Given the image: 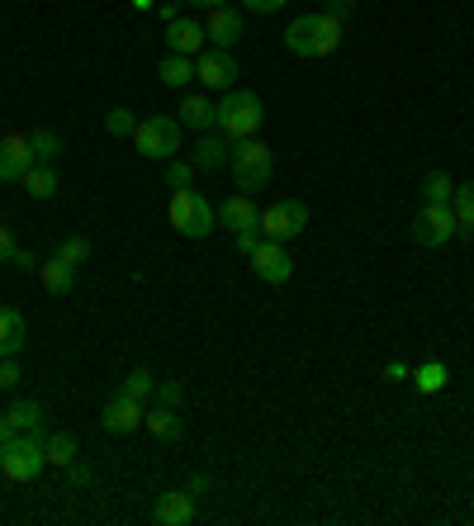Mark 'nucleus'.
I'll list each match as a JSON object with an SVG mask.
<instances>
[{
    "mask_svg": "<svg viewBox=\"0 0 474 526\" xmlns=\"http://www.w3.org/2000/svg\"><path fill=\"white\" fill-rule=\"evenodd\" d=\"M5 418L15 422V432H38V436H48V413H43V403H34V399H15Z\"/></svg>",
    "mask_w": 474,
    "mask_h": 526,
    "instance_id": "aec40b11",
    "label": "nucleus"
},
{
    "mask_svg": "<svg viewBox=\"0 0 474 526\" xmlns=\"http://www.w3.org/2000/svg\"><path fill=\"white\" fill-rule=\"evenodd\" d=\"M228 171H233V181L242 195H256V190H266L275 176V152L266 143H256V138H242V143H233Z\"/></svg>",
    "mask_w": 474,
    "mask_h": 526,
    "instance_id": "20e7f679",
    "label": "nucleus"
},
{
    "mask_svg": "<svg viewBox=\"0 0 474 526\" xmlns=\"http://www.w3.org/2000/svg\"><path fill=\"white\" fill-rule=\"evenodd\" d=\"M19 384V365L15 356H0V389H15Z\"/></svg>",
    "mask_w": 474,
    "mask_h": 526,
    "instance_id": "4c0bfd02",
    "label": "nucleus"
},
{
    "mask_svg": "<svg viewBox=\"0 0 474 526\" xmlns=\"http://www.w3.org/2000/svg\"><path fill=\"white\" fill-rule=\"evenodd\" d=\"M185 489L195 493V498H200V493H209V474H195V479H190V484H185Z\"/></svg>",
    "mask_w": 474,
    "mask_h": 526,
    "instance_id": "c03bdc74",
    "label": "nucleus"
},
{
    "mask_svg": "<svg viewBox=\"0 0 474 526\" xmlns=\"http://www.w3.org/2000/svg\"><path fill=\"white\" fill-rule=\"evenodd\" d=\"M119 394L133 399V403H147L152 394H157V375H152V370H128L124 384H119Z\"/></svg>",
    "mask_w": 474,
    "mask_h": 526,
    "instance_id": "393cba45",
    "label": "nucleus"
},
{
    "mask_svg": "<svg viewBox=\"0 0 474 526\" xmlns=\"http://www.w3.org/2000/svg\"><path fill=\"white\" fill-rule=\"evenodd\" d=\"M233 157V138H223V133H200V143L190 152V166L195 171H223Z\"/></svg>",
    "mask_w": 474,
    "mask_h": 526,
    "instance_id": "dca6fc26",
    "label": "nucleus"
},
{
    "mask_svg": "<svg viewBox=\"0 0 474 526\" xmlns=\"http://www.w3.org/2000/svg\"><path fill=\"white\" fill-rule=\"evenodd\" d=\"M24 190H29V200H53L57 195V171L53 166H43V162H34L29 171H24Z\"/></svg>",
    "mask_w": 474,
    "mask_h": 526,
    "instance_id": "5701e85b",
    "label": "nucleus"
},
{
    "mask_svg": "<svg viewBox=\"0 0 474 526\" xmlns=\"http://www.w3.org/2000/svg\"><path fill=\"white\" fill-rule=\"evenodd\" d=\"M76 455H81V451H76V436L72 432H48V465H62V470H67Z\"/></svg>",
    "mask_w": 474,
    "mask_h": 526,
    "instance_id": "7c9ffc66",
    "label": "nucleus"
},
{
    "mask_svg": "<svg viewBox=\"0 0 474 526\" xmlns=\"http://www.w3.org/2000/svg\"><path fill=\"white\" fill-rule=\"evenodd\" d=\"M384 380H408V365H403V361H389V365H384Z\"/></svg>",
    "mask_w": 474,
    "mask_h": 526,
    "instance_id": "37998d69",
    "label": "nucleus"
},
{
    "mask_svg": "<svg viewBox=\"0 0 474 526\" xmlns=\"http://www.w3.org/2000/svg\"><path fill=\"white\" fill-rule=\"evenodd\" d=\"M204 34H209V48H228L233 53L242 43V15L228 10V5H214V10H204Z\"/></svg>",
    "mask_w": 474,
    "mask_h": 526,
    "instance_id": "ddd939ff",
    "label": "nucleus"
},
{
    "mask_svg": "<svg viewBox=\"0 0 474 526\" xmlns=\"http://www.w3.org/2000/svg\"><path fill=\"white\" fill-rule=\"evenodd\" d=\"M214 5H228V0H200V10H214Z\"/></svg>",
    "mask_w": 474,
    "mask_h": 526,
    "instance_id": "a18cd8bd",
    "label": "nucleus"
},
{
    "mask_svg": "<svg viewBox=\"0 0 474 526\" xmlns=\"http://www.w3.org/2000/svg\"><path fill=\"white\" fill-rule=\"evenodd\" d=\"M261 114H266V109H261V95L233 86V91L223 95V105L214 109V128H219L223 138L242 143V138H256V128H261Z\"/></svg>",
    "mask_w": 474,
    "mask_h": 526,
    "instance_id": "7ed1b4c3",
    "label": "nucleus"
},
{
    "mask_svg": "<svg viewBox=\"0 0 474 526\" xmlns=\"http://www.w3.org/2000/svg\"><path fill=\"white\" fill-rule=\"evenodd\" d=\"M133 147H138L143 157H152V162H171V157L181 152V124L166 119V114H147V119H138V128H133Z\"/></svg>",
    "mask_w": 474,
    "mask_h": 526,
    "instance_id": "423d86ee",
    "label": "nucleus"
},
{
    "mask_svg": "<svg viewBox=\"0 0 474 526\" xmlns=\"http://www.w3.org/2000/svg\"><path fill=\"white\" fill-rule=\"evenodd\" d=\"M38 280H43V290L48 294H72L76 266H67L62 256H48V261H38Z\"/></svg>",
    "mask_w": 474,
    "mask_h": 526,
    "instance_id": "6ab92c4d",
    "label": "nucleus"
},
{
    "mask_svg": "<svg viewBox=\"0 0 474 526\" xmlns=\"http://www.w3.org/2000/svg\"><path fill=\"white\" fill-rule=\"evenodd\" d=\"M290 0H242V10H252V15H275V10H285Z\"/></svg>",
    "mask_w": 474,
    "mask_h": 526,
    "instance_id": "58836bf2",
    "label": "nucleus"
},
{
    "mask_svg": "<svg viewBox=\"0 0 474 526\" xmlns=\"http://www.w3.org/2000/svg\"><path fill=\"white\" fill-rule=\"evenodd\" d=\"M456 195V181L446 176V171H427V181H422V204H451Z\"/></svg>",
    "mask_w": 474,
    "mask_h": 526,
    "instance_id": "c85d7f7f",
    "label": "nucleus"
},
{
    "mask_svg": "<svg viewBox=\"0 0 474 526\" xmlns=\"http://www.w3.org/2000/svg\"><path fill=\"white\" fill-rule=\"evenodd\" d=\"M351 10H356V0H328V10H323V15H332L337 24H342V19H347Z\"/></svg>",
    "mask_w": 474,
    "mask_h": 526,
    "instance_id": "ea45409f",
    "label": "nucleus"
},
{
    "mask_svg": "<svg viewBox=\"0 0 474 526\" xmlns=\"http://www.w3.org/2000/svg\"><path fill=\"white\" fill-rule=\"evenodd\" d=\"M309 228V204L304 200H275L271 209H261V233L275 242H294Z\"/></svg>",
    "mask_w": 474,
    "mask_h": 526,
    "instance_id": "6e6552de",
    "label": "nucleus"
},
{
    "mask_svg": "<svg viewBox=\"0 0 474 526\" xmlns=\"http://www.w3.org/2000/svg\"><path fill=\"white\" fill-rule=\"evenodd\" d=\"M152 522L157 526H190L195 522V493L190 489H166L152 508Z\"/></svg>",
    "mask_w": 474,
    "mask_h": 526,
    "instance_id": "4468645a",
    "label": "nucleus"
},
{
    "mask_svg": "<svg viewBox=\"0 0 474 526\" xmlns=\"http://www.w3.org/2000/svg\"><path fill=\"white\" fill-rule=\"evenodd\" d=\"M34 166V147H29V133H5L0 138V185L24 181V171Z\"/></svg>",
    "mask_w": 474,
    "mask_h": 526,
    "instance_id": "9b49d317",
    "label": "nucleus"
},
{
    "mask_svg": "<svg viewBox=\"0 0 474 526\" xmlns=\"http://www.w3.org/2000/svg\"><path fill=\"white\" fill-rule=\"evenodd\" d=\"M147 418V403H133L124 399V394H114L110 403H105V413H100V427L110 436H128V432H138Z\"/></svg>",
    "mask_w": 474,
    "mask_h": 526,
    "instance_id": "f8f14e48",
    "label": "nucleus"
},
{
    "mask_svg": "<svg viewBox=\"0 0 474 526\" xmlns=\"http://www.w3.org/2000/svg\"><path fill=\"white\" fill-rule=\"evenodd\" d=\"M157 76H162V86H171V91H181L185 81H195V57L166 53V57H162V67H157Z\"/></svg>",
    "mask_w": 474,
    "mask_h": 526,
    "instance_id": "b1692460",
    "label": "nucleus"
},
{
    "mask_svg": "<svg viewBox=\"0 0 474 526\" xmlns=\"http://www.w3.org/2000/svg\"><path fill=\"white\" fill-rule=\"evenodd\" d=\"M185 389L176 380H157V403H166V408H181Z\"/></svg>",
    "mask_w": 474,
    "mask_h": 526,
    "instance_id": "72a5a7b5",
    "label": "nucleus"
},
{
    "mask_svg": "<svg viewBox=\"0 0 474 526\" xmlns=\"http://www.w3.org/2000/svg\"><path fill=\"white\" fill-rule=\"evenodd\" d=\"M209 34H204L200 19H176V24H166V53H181V57H200Z\"/></svg>",
    "mask_w": 474,
    "mask_h": 526,
    "instance_id": "2eb2a0df",
    "label": "nucleus"
},
{
    "mask_svg": "<svg viewBox=\"0 0 474 526\" xmlns=\"http://www.w3.org/2000/svg\"><path fill=\"white\" fill-rule=\"evenodd\" d=\"M456 233L460 228H456V209H451V204H422V214L413 218V242L427 247V252L446 247Z\"/></svg>",
    "mask_w": 474,
    "mask_h": 526,
    "instance_id": "0eeeda50",
    "label": "nucleus"
},
{
    "mask_svg": "<svg viewBox=\"0 0 474 526\" xmlns=\"http://www.w3.org/2000/svg\"><path fill=\"white\" fill-rule=\"evenodd\" d=\"M219 218H223V228H233V233H242V228H261V209H256L252 195H228Z\"/></svg>",
    "mask_w": 474,
    "mask_h": 526,
    "instance_id": "f3484780",
    "label": "nucleus"
},
{
    "mask_svg": "<svg viewBox=\"0 0 474 526\" xmlns=\"http://www.w3.org/2000/svg\"><path fill=\"white\" fill-rule=\"evenodd\" d=\"M19 242H15V228L10 223H0V261H15Z\"/></svg>",
    "mask_w": 474,
    "mask_h": 526,
    "instance_id": "c9c22d12",
    "label": "nucleus"
},
{
    "mask_svg": "<svg viewBox=\"0 0 474 526\" xmlns=\"http://www.w3.org/2000/svg\"><path fill=\"white\" fill-rule=\"evenodd\" d=\"M413 384H418L422 394H441V389L451 384V370H446L441 361H427V365H418V370H413Z\"/></svg>",
    "mask_w": 474,
    "mask_h": 526,
    "instance_id": "cd10ccee",
    "label": "nucleus"
},
{
    "mask_svg": "<svg viewBox=\"0 0 474 526\" xmlns=\"http://www.w3.org/2000/svg\"><path fill=\"white\" fill-rule=\"evenodd\" d=\"M24 337H29L24 313H19V309H0V356H19Z\"/></svg>",
    "mask_w": 474,
    "mask_h": 526,
    "instance_id": "412c9836",
    "label": "nucleus"
},
{
    "mask_svg": "<svg viewBox=\"0 0 474 526\" xmlns=\"http://www.w3.org/2000/svg\"><path fill=\"white\" fill-rule=\"evenodd\" d=\"M247 261H252L256 280H266V285H285V280L294 275L290 252H285V242H275V237H261V247H256Z\"/></svg>",
    "mask_w": 474,
    "mask_h": 526,
    "instance_id": "9d476101",
    "label": "nucleus"
},
{
    "mask_svg": "<svg viewBox=\"0 0 474 526\" xmlns=\"http://www.w3.org/2000/svg\"><path fill=\"white\" fill-rule=\"evenodd\" d=\"M133 128H138V119H133V109L114 105L110 114H105V133H110V138H133Z\"/></svg>",
    "mask_w": 474,
    "mask_h": 526,
    "instance_id": "2f4dec72",
    "label": "nucleus"
},
{
    "mask_svg": "<svg viewBox=\"0 0 474 526\" xmlns=\"http://www.w3.org/2000/svg\"><path fill=\"white\" fill-rule=\"evenodd\" d=\"M195 76H200V86L209 91H233L237 86V57L228 48H204L195 57Z\"/></svg>",
    "mask_w": 474,
    "mask_h": 526,
    "instance_id": "1a4fd4ad",
    "label": "nucleus"
},
{
    "mask_svg": "<svg viewBox=\"0 0 474 526\" xmlns=\"http://www.w3.org/2000/svg\"><path fill=\"white\" fill-rule=\"evenodd\" d=\"M214 109L219 105H209L204 95H185L181 100V124L195 128V133H209V128H214Z\"/></svg>",
    "mask_w": 474,
    "mask_h": 526,
    "instance_id": "4be33fe9",
    "label": "nucleus"
},
{
    "mask_svg": "<svg viewBox=\"0 0 474 526\" xmlns=\"http://www.w3.org/2000/svg\"><path fill=\"white\" fill-rule=\"evenodd\" d=\"M91 479H95V470H91V465H76V460L67 465V484H72V489H86Z\"/></svg>",
    "mask_w": 474,
    "mask_h": 526,
    "instance_id": "e433bc0d",
    "label": "nucleus"
},
{
    "mask_svg": "<svg viewBox=\"0 0 474 526\" xmlns=\"http://www.w3.org/2000/svg\"><path fill=\"white\" fill-rule=\"evenodd\" d=\"M29 147H34V162L53 166L62 157V138H57L53 128H29Z\"/></svg>",
    "mask_w": 474,
    "mask_h": 526,
    "instance_id": "a878e982",
    "label": "nucleus"
},
{
    "mask_svg": "<svg viewBox=\"0 0 474 526\" xmlns=\"http://www.w3.org/2000/svg\"><path fill=\"white\" fill-rule=\"evenodd\" d=\"M451 209H456V228L470 237V233H474V181L456 185V195H451Z\"/></svg>",
    "mask_w": 474,
    "mask_h": 526,
    "instance_id": "bb28decb",
    "label": "nucleus"
},
{
    "mask_svg": "<svg viewBox=\"0 0 474 526\" xmlns=\"http://www.w3.org/2000/svg\"><path fill=\"white\" fill-rule=\"evenodd\" d=\"M261 237H266L261 228H242V233H233V242H237V252L242 256H252L256 247H261Z\"/></svg>",
    "mask_w": 474,
    "mask_h": 526,
    "instance_id": "f704fd0d",
    "label": "nucleus"
},
{
    "mask_svg": "<svg viewBox=\"0 0 474 526\" xmlns=\"http://www.w3.org/2000/svg\"><path fill=\"white\" fill-rule=\"evenodd\" d=\"M15 271H38V256L34 252H15V261H10Z\"/></svg>",
    "mask_w": 474,
    "mask_h": 526,
    "instance_id": "a19ab883",
    "label": "nucleus"
},
{
    "mask_svg": "<svg viewBox=\"0 0 474 526\" xmlns=\"http://www.w3.org/2000/svg\"><path fill=\"white\" fill-rule=\"evenodd\" d=\"M190 181H195V166L171 157V162H166V185H171V190H190Z\"/></svg>",
    "mask_w": 474,
    "mask_h": 526,
    "instance_id": "473e14b6",
    "label": "nucleus"
},
{
    "mask_svg": "<svg viewBox=\"0 0 474 526\" xmlns=\"http://www.w3.org/2000/svg\"><path fill=\"white\" fill-rule=\"evenodd\" d=\"M133 10H152V0H133Z\"/></svg>",
    "mask_w": 474,
    "mask_h": 526,
    "instance_id": "49530a36",
    "label": "nucleus"
},
{
    "mask_svg": "<svg viewBox=\"0 0 474 526\" xmlns=\"http://www.w3.org/2000/svg\"><path fill=\"white\" fill-rule=\"evenodd\" d=\"M143 427L157 436V441H181L185 436V418L176 413V408H166V403H152V408H147Z\"/></svg>",
    "mask_w": 474,
    "mask_h": 526,
    "instance_id": "a211bd4d",
    "label": "nucleus"
},
{
    "mask_svg": "<svg viewBox=\"0 0 474 526\" xmlns=\"http://www.w3.org/2000/svg\"><path fill=\"white\" fill-rule=\"evenodd\" d=\"M10 441H15V422H10V418H5V413H0V451H5Z\"/></svg>",
    "mask_w": 474,
    "mask_h": 526,
    "instance_id": "79ce46f5",
    "label": "nucleus"
},
{
    "mask_svg": "<svg viewBox=\"0 0 474 526\" xmlns=\"http://www.w3.org/2000/svg\"><path fill=\"white\" fill-rule=\"evenodd\" d=\"M48 470V436L38 432H15V441L0 451V474L10 484H34Z\"/></svg>",
    "mask_w": 474,
    "mask_h": 526,
    "instance_id": "f03ea898",
    "label": "nucleus"
},
{
    "mask_svg": "<svg viewBox=\"0 0 474 526\" xmlns=\"http://www.w3.org/2000/svg\"><path fill=\"white\" fill-rule=\"evenodd\" d=\"M285 48H290L294 57H332L337 48H342V24L332 15H299L285 29Z\"/></svg>",
    "mask_w": 474,
    "mask_h": 526,
    "instance_id": "f257e3e1",
    "label": "nucleus"
},
{
    "mask_svg": "<svg viewBox=\"0 0 474 526\" xmlns=\"http://www.w3.org/2000/svg\"><path fill=\"white\" fill-rule=\"evenodd\" d=\"M53 256H62L67 266H76V271H81V266H86V256H91V237H86V233L62 237V242H57V252H53Z\"/></svg>",
    "mask_w": 474,
    "mask_h": 526,
    "instance_id": "c756f323",
    "label": "nucleus"
},
{
    "mask_svg": "<svg viewBox=\"0 0 474 526\" xmlns=\"http://www.w3.org/2000/svg\"><path fill=\"white\" fill-rule=\"evenodd\" d=\"M166 223L176 228L181 237L200 242V237L214 233V209L200 190H171V204H166Z\"/></svg>",
    "mask_w": 474,
    "mask_h": 526,
    "instance_id": "39448f33",
    "label": "nucleus"
}]
</instances>
